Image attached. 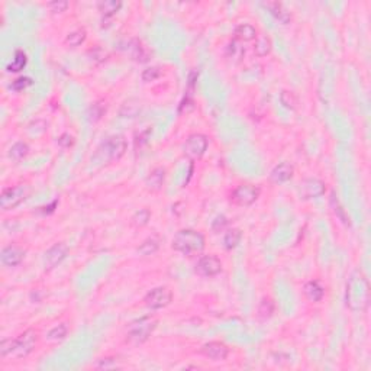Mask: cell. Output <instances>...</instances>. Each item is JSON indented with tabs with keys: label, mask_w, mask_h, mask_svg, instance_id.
I'll return each instance as SVG.
<instances>
[{
	"label": "cell",
	"mask_w": 371,
	"mask_h": 371,
	"mask_svg": "<svg viewBox=\"0 0 371 371\" xmlns=\"http://www.w3.org/2000/svg\"><path fill=\"white\" fill-rule=\"evenodd\" d=\"M25 257V251L19 245H8L2 250L0 258L2 264L6 267H16L22 263Z\"/></svg>",
	"instance_id": "4fadbf2b"
},
{
	"label": "cell",
	"mask_w": 371,
	"mask_h": 371,
	"mask_svg": "<svg viewBox=\"0 0 371 371\" xmlns=\"http://www.w3.org/2000/svg\"><path fill=\"white\" fill-rule=\"evenodd\" d=\"M48 8L51 9V12L54 13L64 12L68 8V3L67 2H61V0H58V2H51V3H48Z\"/></svg>",
	"instance_id": "8d00e7d4"
},
{
	"label": "cell",
	"mask_w": 371,
	"mask_h": 371,
	"mask_svg": "<svg viewBox=\"0 0 371 371\" xmlns=\"http://www.w3.org/2000/svg\"><path fill=\"white\" fill-rule=\"evenodd\" d=\"M150 217H151V213H150L148 209H139L135 215L132 216V225L138 228L145 227L148 224Z\"/></svg>",
	"instance_id": "f546056e"
},
{
	"label": "cell",
	"mask_w": 371,
	"mask_h": 371,
	"mask_svg": "<svg viewBox=\"0 0 371 371\" xmlns=\"http://www.w3.org/2000/svg\"><path fill=\"white\" fill-rule=\"evenodd\" d=\"M122 6L120 2H115V0H105V2H99L97 3V9L102 13L105 18H110L112 15L118 12Z\"/></svg>",
	"instance_id": "44dd1931"
},
{
	"label": "cell",
	"mask_w": 371,
	"mask_h": 371,
	"mask_svg": "<svg viewBox=\"0 0 371 371\" xmlns=\"http://www.w3.org/2000/svg\"><path fill=\"white\" fill-rule=\"evenodd\" d=\"M271 51V39L268 36L261 35L255 38V45H254V52L258 57H265Z\"/></svg>",
	"instance_id": "7402d4cb"
},
{
	"label": "cell",
	"mask_w": 371,
	"mask_h": 371,
	"mask_svg": "<svg viewBox=\"0 0 371 371\" xmlns=\"http://www.w3.org/2000/svg\"><path fill=\"white\" fill-rule=\"evenodd\" d=\"M273 313H274V302L270 298H264L258 306V315L265 319V318H270Z\"/></svg>",
	"instance_id": "f1b7e54d"
},
{
	"label": "cell",
	"mask_w": 371,
	"mask_h": 371,
	"mask_svg": "<svg viewBox=\"0 0 371 371\" xmlns=\"http://www.w3.org/2000/svg\"><path fill=\"white\" fill-rule=\"evenodd\" d=\"M141 109H142V105H141L139 100H136V99H129V100H126V102L122 105V108H120L119 110V115L122 118H135V116L141 112Z\"/></svg>",
	"instance_id": "d6986e66"
},
{
	"label": "cell",
	"mask_w": 371,
	"mask_h": 371,
	"mask_svg": "<svg viewBox=\"0 0 371 371\" xmlns=\"http://www.w3.org/2000/svg\"><path fill=\"white\" fill-rule=\"evenodd\" d=\"M158 247H160V241L157 240L156 237H151V238H146V240L139 245L138 252L142 254V255H153L158 251Z\"/></svg>",
	"instance_id": "484cf974"
},
{
	"label": "cell",
	"mask_w": 371,
	"mask_h": 371,
	"mask_svg": "<svg viewBox=\"0 0 371 371\" xmlns=\"http://www.w3.org/2000/svg\"><path fill=\"white\" fill-rule=\"evenodd\" d=\"M36 341H38V335L34 329L25 331L24 334H21L18 338L12 339V354L11 355L16 357V358H22V357L29 355L35 348Z\"/></svg>",
	"instance_id": "8992f818"
},
{
	"label": "cell",
	"mask_w": 371,
	"mask_h": 371,
	"mask_svg": "<svg viewBox=\"0 0 371 371\" xmlns=\"http://www.w3.org/2000/svg\"><path fill=\"white\" fill-rule=\"evenodd\" d=\"M228 225V219L225 216H217L215 220H213V224H212V229L215 231V232H220V231H224Z\"/></svg>",
	"instance_id": "d590c367"
},
{
	"label": "cell",
	"mask_w": 371,
	"mask_h": 371,
	"mask_svg": "<svg viewBox=\"0 0 371 371\" xmlns=\"http://www.w3.org/2000/svg\"><path fill=\"white\" fill-rule=\"evenodd\" d=\"M228 352L229 349L225 344L222 342H217V341H212V342H207L202 347V354L207 358L213 359V361H224L227 359Z\"/></svg>",
	"instance_id": "5bb4252c"
},
{
	"label": "cell",
	"mask_w": 371,
	"mask_h": 371,
	"mask_svg": "<svg viewBox=\"0 0 371 371\" xmlns=\"http://www.w3.org/2000/svg\"><path fill=\"white\" fill-rule=\"evenodd\" d=\"M74 144V136L70 133H62L60 138H58V145L62 148H68Z\"/></svg>",
	"instance_id": "f35d334b"
},
{
	"label": "cell",
	"mask_w": 371,
	"mask_h": 371,
	"mask_svg": "<svg viewBox=\"0 0 371 371\" xmlns=\"http://www.w3.org/2000/svg\"><path fill=\"white\" fill-rule=\"evenodd\" d=\"M171 247L176 251L192 257L204 250V237L194 229H181L174 235Z\"/></svg>",
	"instance_id": "3957f363"
},
{
	"label": "cell",
	"mask_w": 371,
	"mask_h": 371,
	"mask_svg": "<svg viewBox=\"0 0 371 371\" xmlns=\"http://www.w3.org/2000/svg\"><path fill=\"white\" fill-rule=\"evenodd\" d=\"M241 238H242V234H241L240 229H237V228L228 229L225 237H224V247L227 250H234L241 242Z\"/></svg>",
	"instance_id": "603a6c76"
},
{
	"label": "cell",
	"mask_w": 371,
	"mask_h": 371,
	"mask_svg": "<svg viewBox=\"0 0 371 371\" xmlns=\"http://www.w3.org/2000/svg\"><path fill=\"white\" fill-rule=\"evenodd\" d=\"M160 76H161V70L158 67H150V68H146L142 72V80H144L145 83H150V82L157 80Z\"/></svg>",
	"instance_id": "e575fe53"
},
{
	"label": "cell",
	"mask_w": 371,
	"mask_h": 371,
	"mask_svg": "<svg viewBox=\"0 0 371 371\" xmlns=\"http://www.w3.org/2000/svg\"><path fill=\"white\" fill-rule=\"evenodd\" d=\"M260 187L254 184H241L231 193V200L238 206H251L260 197Z\"/></svg>",
	"instance_id": "52a82bcc"
},
{
	"label": "cell",
	"mask_w": 371,
	"mask_h": 371,
	"mask_svg": "<svg viewBox=\"0 0 371 371\" xmlns=\"http://www.w3.org/2000/svg\"><path fill=\"white\" fill-rule=\"evenodd\" d=\"M68 255V247L64 242H58L54 244L49 250L45 252V267L51 270L54 267H57L58 264Z\"/></svg>",
	"instance_id": "7c38bea8"
},
{
	"label": "cell",
	"mask_w": 371,
	"mask_h": 371,
	"mask_svg": "<svg viewBox=\"0 0 371 371\" xmlns=\"http://www.w3.org/2000/svg\"><path fill=\"white\" fill-rule=\"evenodd\" d=\"M32 84V79L31 77H19L16 80H13L11 87H12L15 92H22L26 87H29Z\"/></svg>",
	"instance_id": "d6a6232c"
},
{
	"label": "cell",
	"mask_w": 371,
	"mask_h": 371,
	"mask_svg": "<svg viewBox=\"0 0 371 371\" xmlns=\"http://www.w3.org/2000/svg\"><path fill=\"white\" fill-rule=\"evenodd\" d=\"M234 34H235L237 39L248 42V41H252V39L257 38V29L250 24H241L235 28Z\"/></svg>",
	"instance_id": "ffe728a7"
},
{
	"label": "cell",
	"mask_w": 371,
	"mask_h": 371,
	"mask_svg": "<svg viewBox=\"0 0 371 371\" xmlns=\"http://www.w3.org/2000/svg\"><path fill=\"white\" fill-rule=\"evenodd\" d=\"M158 321L154 316H145L138 321L131 323L129 329H128V342H131L133 345H141L145 341L151 336V334L156 331Z\"/></svg>",
	"instance_id": "277c9868"
},
{
	"label": "cell",
	"mask_w": 371,
	"mask_h": 371,
	"mask_svg": "<svg viewBox=\"0 0 371 371\" xmlns=\"http://www.w3.org/2000/svg\"><path fill=\"white\" fill-rule=\"evenodd\" d=\"M67 332H68V328L65 323H60L57 326H54L47 335V339L48 341H61L67 336Z\"/></svg>",
	"instance_id": "83f0119b"
},
{
	"label": "cell",
	"mask_w": 371,
	"mask_h": 371,
	"mask_svg": "<svg viewBox=\"0 0 371 371\" xmlns=\"http://www.w3.org/2000/svg\"><path fill=\"white\" fill-rule=\"evenodd\" d=\"M244 54V49L242 47H240V44L237 41H232L227 48V55L231 57V58H240Z\"/></svg>",
	"instance_id": "836d02e7"
},
{
	"label": "cell",
	"mask_w": 371,
	"mask_h": 371,
	"mask_svg": "<svg viewBox=\"0 0 371 371\" xmlns=\"http://www.w3.org/2000/svg\"><path fill=\"white\" fill-rule=\"evenodd\" d=\"M26 54H25L22 49H18L15 51V55H13L12 62L8 65V71L9 72H19L21 70H24L25 65H26Z\"/></svg>",
	"instance_id": "cb8c5ba5"
},
{
	"label": "cell",
	"mask_w": 371,
	"mask_h": 371,
	"mask_svg": "<svg viewBox=\"0 0 371 371\" xmlns=\"http://www.w3.org/2000/svg\"><path fill=\"white\" fill-rule=\"evenodd\" d=\"M90 54H92V57H93V60L96 61H103L106 60V57H108V54H106V51H103L102 48H95L90 51Z\"/></svg>",
	"instance_id": "ab89813d"
},
{
	"label": "cell",
	"mask_w": 371,
	"mask_h": 371,
	"mask_svg": "<svg viewBox=\"0 0 371 371\" xmlns=\"http://www.w3.org/2000/svg\"><path fill=\"white\" fill-rule=\"evenodd\" d=\"M31 193V187L28 184H18L13 187H8L5 189L2 194H0V206L3 210H11L13 207H16L18 204H21L25 199L29 196Z\"/></svg>",
	"instance_id": "5b68a950"
},
{
	"label": "cell",
	"mask_w": 371,
	"mask_h": 371,
	"mask_svg": "<svg viewBox=\"0 0 371 371\" xmlns=\"http://www.w3.org/2000/svg\"><path fill=\"white\" fill-rule=\"evenodd\" d=\"M173 299V293L168 287H156L153 288L146 296H145V306L157 311V309H163L170 305V302Z\"/></svg>",
	"instance_id": "9c48e42d"
},
{
	"label": "cell",
	"mask_w": 371,
	"mask_h": 371,
	"mask_svg": "<svg viewBox=\"0 0 371 371\" xmlns=\"http://www.w3.org/2000/svg\"><path fill=\"white\" fill-rule=\"evenodd\" d=\"M126 151V139L122 135H112L97 146L96 153L92 157V163L100 167L118 161Z\"/></svg>",
	"instance_id": "7a4b0ae2"
},
{
	"label": "cell",
	"mask_w": 371,
	"mask_h": 371,
	"mask_svg": "<svg viewBox=\"0 0 371 371\" xmlns=\"http://www.w3.org/2000/svg\"><path fill=\"white\" fill-rule=\"evenodd\" d=\"M86 29L83 28H80V29H76V31H72L70 32L67 38H65V44L68 45V47H72V48H76V47H79V45H82L84 41H86Z\"/></svg>",
	"instance_id": "d4e9b609"
},
{
	"label": "cell",
	"mask_w": 371,
	"mask_h": 371,
	"mask_svg": "<svg viewBox=\"0 0 371 371\" xmlns=\"http://www.w3.org/2000/svg\"><path fill=\"white\" fill-rule=\"evenodd\" d=\"M194 271L202 277H213L222 271V263L215 255H203L199 258Z\"/></svg>",
	"instance_id": "8fae6325"
},
{
	"label": "cell",
	"mask_w": 371,
	"mask_h": 371,
	"mask_svg": "<svg viewBox=\"0 0 371 371\" xmlns=\"http://www.w3.org/2000/svg\"><path fill=\"white\" fill-rule=\"evenodd\" d=\"M28 153H29V146L26 142L24 141H19V142H16V144H13L11 146V150H9V157L13 158V160H16V161H19V160H22L24 157L28 156Z\"/></svg>",
	"instance_id": "4316f807"
},
{
	"label": "cell",
	"mask_w": 371,
	"mask_h": 371,
	"mask_svg": "<svg viewBox=\"0 0 371 371\" xmlns=\"http://www.w3.org/2000/svg\"><path fill=\"white\" fill-rule=\"evenodd\" d=\"M164 180H166V170L163 167H157L148 174L145 183H146L148 189H151L153 192H158L163 187Z\"/></svg>",
	"instance_id": "e0dca14e"
},
{
	"label": "cell",
	"mask_w": 371,
	"mask_h": 371,
	"mask_svg": "<svg viewBox=\"0 0 371 371\" xmlns=\"http://www.w3.org/2000/svg\"><path fill=\"white\" fill-rule=\"evenodd\" d=\"M264 8L268 9L270 13L274 16L280 24L287 25L288 22L291 21V15H290V12H288L287 9H286L281 3H278V2H267V3H264Z\"/></svg>",
	"instance_id": "2e32d148"
},
{
	"label": "cell",
	"mask_w": 371,
	"mask_h": 371,
	"mask_svg": "<svg viewBox=\"0 0 371 371\" xmlns=\"http://www.w3.org/2000/svg\"><path fill=\"white\" fill-rule=\"evenodd\" d=\"M303 293L311 302H321L325 296V290L318 281H308L303 287Z\"/></svg>",
	"instance_id": "ac0fdd59"
},
{
	"label": "cell",
	"mask_w": 371,
	"mask_h": 371,
	"mask_svg": "<svg viewBox=\"0 0 371 371\" xmlns=\"http://www.w3.org/2000/svg\"><path fill=\"white\" fill-rule=\"evenodd\" d=\"M325 192H326V184L322 180L309 177V179H303L299 183V196L305 200L319 197L325 194Z\"/></svg>",
	"instance_id": "30bf717a"
},
{
	"label": "cell",
	"mask_w": 371,
	"mask_h": 371,
	"mask_svg": "<svg viewBox=\"0 0 371 371\" xmlns=\"http://www.w3.org/2000/svg\"><path fill=\"white\" fill-rule=\"evenodd\" d=\"M345 302L352 312H364L370 303V283L359 270H354L348 277Z\"/></svg>",
	"instance_id": "6da1fadb"
},
{
	"label": "cell",
	"mask_w": 371,
	"mask_h": 371,
	"mask_svg": "<svg viewBox=\"0 0 371 371\" xmlns=\"http://www.w3.org/2000/svg\"><path fill=\"white\" fill-rule=\"evenodd\" d=\"M96 367L97 368H100V370H109V368H116L118 364L115 362V359L113 358H102Z\"/></svg>",
	"instance_id": "74e56055"
},
{
	"label": "cell",
	"mask_w": 371,
	"mask_h": 371,
	"mask_svg": "<svg viewBox=\"0 0 371 371\" xmlns=\"http://www.w3.org/2000/svg\"><path fill=\"white\" fill-rule=\"evenodd\" d=\"M106 112V106L105 105H102L100 102H97L95 105H92L90 109H89V119L92 120V122H96L99 120L102 116H103V113Z\"/></svg>",
	"instance_id": "4dcf8cb0"
},
{
	"label": "cell",
	"mask_w": 371,
	"mask_h": 371,
	"mask_svg": "<svg viewBox=\"0 0 371 371\" xmlns=\"http://www.w3.org/2000/svg\"><path fill=\"white\" fill-rule=\"evenodd\" d=\"M293 173H294V168L291 164L288 163H280L278 166H275L271 173H270V180L273 183H286L288 180L293 177Z\"/></svg>",
	"instance_id": "9a60e30c"
},
{
	"label": "cell",
	"mask_w": 371,
	"mask_h": 371,
	"mask_svg": "<svg viewBox=\"0 0 371 371\" xmlns=\"http://www.w3.org/2000/svg\"><path fill=\"white\" fill-rule=\"evenodd\" d=\"M280 100H281V103L288 109H294L296 108V105H298V99L294 96V93H293V92H287V90H283V92H281Z\"/></svg>",
	"instance_id": "1f68e13d"
},
{
	"label": "cell",
	"mask_w": 371,
	"mask_h": 371,
	"mask_svg": "<svg viewBox=\"0 0 371 371\" xmlns=\"http://www.w3.org/2000/svg\"><path fill=\"white\" fill-rule=\"evenodd\" d=\"M207 145H209V139H207L206 135H203V133H192V135L187 136L186 142L183 145V150H184V154L189 158L199 160L206 153Z\"/></svg>",
	"instance_id": "ba28073f"
}]
</instances>
